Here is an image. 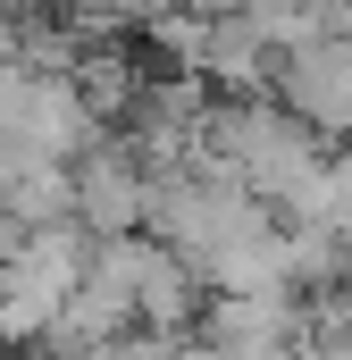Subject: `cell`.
<instances>
[{"label": "cell", "instance_id": "1", "mask_svg": "<svg viewBox=\"0 0 352 360\" xmlns=\"http://www.w3.org/2000/svg\"><path fill=\"white\" fill-rule=\"evenodd\" d=\"M201 160H218L260 210L285 218V210L310 193V176L327 168V143L268 92V101H218V109H210V143H201Z\"/></svg>", "mask_w": 352, "mask_h": 360}, {"label": "cell", "instance_id": "2", "mask_svg": "<svg viewBox=\"0 0 352 360\" xmlns=\"http://www.w3.org/2000/svg\"><path fill=\"white\" fill-rule=\"evenodd\" d=\"M92 269V235L68 218V226H42L25 243L0 252V344H51L59 310L76 302V285Z\"/></svg>", "mask_w": 352, "mask_h": 360}, {"label": "cell", "instance_id": "3", "mask_svg": "<svg viewBox=\"0 0 352 360\" xmlns=\"http://www.w3.org/2000/svg\"><path fill=\"white\" fill-rule=\"evenodd\" d=\"M151 184H160V176L134 160L126 134H101L84 160H76V226H84L92 243L143 235V218H151Z\"/></svg>", "mask_w": 352, "mask_h": 360}, {"label": "cell", "instance_id": "4", "mask_svg": "<svg viewBox=\"0 0 352 360\" xmlns=\"http://www.w3.org/2000/svg\"><path fill=\"white\" fill-rule=\"evenodd\" d=\"M268 92H277L319 143H344V151H352V34H327V42L285 51Z\"/></svg>", "mask_w": 352, "mask_h": 360}, {"label": "cell", "instance_id": "5", "mask_svg": "<svg viewBox=\"0 0 352 360\" xmlns=\"http://www.w3.org/2000/svg\"><path fill=\"white\" fill-rule=\"evenodd\" d=\"M201 344L218 360H285L302 344V293L268 285V293H210L201 310Z\"/></svg>", "mask_w": 352, "mask_h": 360}, {"label": "cell", "instance_id": "6", "mask_svg": "<svg viewBox=\"0 0 352 360\" xmlns=\"http://www.w3.org/2000/svg\"><path fill=\"white\" fill-rule=\"evenodd\" d=\"M201 84H210V92H227V101H268V84H277V51H268V42L244 25V17H210Z\"/></svg>", "mask_w": 352, "mask_h": 360}, {"label": "cell", "instance_id": "7", "mask_svg": "<svg viewBox=\"0 0 352 360\" xmlns=\"http://www.w3.org/2000/svg\"><path fill=\"white\" fill-rule=\"evenodd\" d=\"M151 51L160 59H176V76H193L201 84V51H210V17H151Z\"/></svg>", "mask_w": 352, "mask_h": 360}, {"label": "cell", "instance_id": "8", "mask_svg": "<svg viewBox=\"0 0 352 360\" xmlns=\"http://www.w3.org/2000/svg\"><path fill=\"white\" fill-rule=\"evenodd\" d=\"M84 360H176V335H151V327H134V335H109V344H92Z\"/></svg>", "mask_w": 352, "mask_h": 360}, {"label": "cell", "instance_id": "9", "mask_svg": "<svg viewBox=\"0 0 352 360\" xmlns=\"http://www.w3.org/2000/svg\"><path fill=\"white\" fill-rule=\"evenodd\" d=\"M184 8H193V17H227V0H134L143 25H151V17H184Z\"/></svg>", "mask_w": 352, "mask_h": 360}, {"label": "cell", "instance_id": "10", "mask_svg": "<svg viewBox=\"0 0 352 360\" xmlns=\"http://www.w3.org/2000/svg\"><path fill=\"white\" fill-rule=\"evenodd\" d=\"M176 360H218V352H210V344H201V335H193V344H176Z\"/></svg>", "mask_w": 352, "mask_h": 360}, {"label": "cell", "instance_id": "11", "mask_svg": "<svg viewBox=\"0 0 352 360\" xmlns=\"http://www.w3.org/2000/svg\"><path fill=\"white\" fill-rule=\"evenodd\" d=\"M336 8H344V34H352V0H336Z\"/></svg>", "mask_w": 352, "mask_h": 360}]
</instances>
